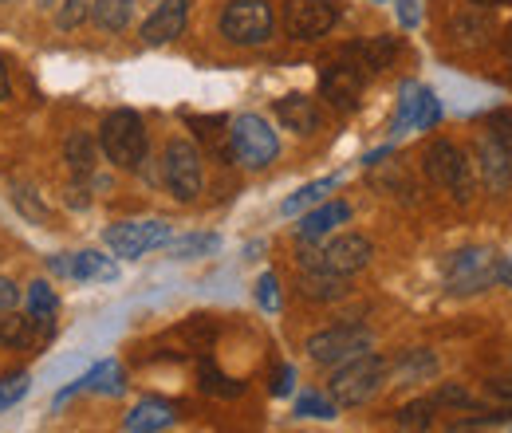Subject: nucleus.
<instances>
[{
  "instance_id": "20",
  "label": "nucleus",
  "mask_w": 512,
  "mask_h": 433,
  "mask_svg": "<svg viewBox=\"0 0 512 433\" xmlns=\"http://www.w3.org/2000/svg\"><path fill=\"white\" fill-rule=\"evenodd\" d=\"M174 422H178L174 406H166V402H138L123 426H127V433H162L170 430Z\"/></svg>"
},
{
  "instance_id": "9",
  "label": "nucleus",
  "mask_w": 512,
  "mask_h": 433,
  "mask_svg": "<svg viewBox=\"0 0 512 433\" xmlns=\"http://www.w3.org/2000/svg\"><path fill=\"white\" fill-rule=\"evenodd\" d=\"M162 178H166V186H170V193H174L178 201H193V197L201 193L205 174H201V154H197V146H193V142L174 138V142L166 146Z\"/></svg>"
},
{
  "instance_id": "10",
  "label": "nucleus",
  "mask_w": 512,
  "mask_h": 433,
  "mask_svg": "<svg viewBox=\"0 0 512 433\" xmlns=\"http://www.w3.org/2000/svg\"><path fill=\"white\" fill-rule=\"evenodd\" d=\"M339 20V8L331 0H288L284 4V32L292 40H323Z\"/></svg>"
},
{
  "instance_id": "1",
  "label": "nucleus",
  "mask_w": 512,
  "mask_h": 433,
  "mask_svg": "<svg viewBox=\"0 0 512 433\" xmlns=\"http://www.w3.org/2000/svg\"><path fill=\"white\" fill-rule=\"evenodd\" d=\"M386 382V359L383 355H359L351 363H343L339 371L331 374L327 394L335 406H367Z\"/></svg>"
},
{
  "instance_id": "8",
  "label": "nucleus",
  "mask_w": 512,
  "mask_h": 433,
  "mask_svg": "<svg viewBox=\"0 0 512 433\" xmlns=\"http://www.w3.org/2000/svg\"><path fill=\"white\" fill-rule=\"evenodd\" d=\"M426 174L438 182V186H446L457 201H469L473 197V174H469V158L446 142V138H438L434 146H426Z\"/></svg>"
},
{
  "instance_id": "32",
  "label": "nucleus",
  "mask_w": 512,
  "mask_h": 433,
  "mask_svg": "<svg viewBox=\"0 0 512 433\" xmlns=\"http://www.w3.org/2000/svg\"><path fill=\"white\" fill-rule=\"evenodd\" d=\"M304 296H312V300H335V296H343V276L308 268V276H304Z\"/></svg>"
},
{
  "instance_id": "15",
  "label": "nucleus",
  "mask_w": 512,
  "mask_h": 433,
  "mask_svg": "<svg viewBox=\"0 0 512 433\" xmlns=\"http://www.w3.org/2000/svg\"><path fill=\"white\" fill-rule=\"evenodd\" d=\"M186 20H190V4H186V0H166V4H158V8L146 16L142 40H146L150 48L170 44V40H178V36L186 32Z\"/></svg>"
},
{
  "instance_id": "13",
  "label": "nucleus",
  "mask_w": 512,
  "mask_h": 433,
  "mask_svg": "<svg viewBox=\"0 0 512 433\" xmlns=\"http://www.w3.org/2000/svg\"><path fill=\"white\" fill-rule=\"evenodd\" d=\"M477 170H481V182H485L489 193H509L512 150L497 134H485V138H481V146H477Z\"/></svg>"
},
{
  "instance_id": "12",
  "label": "nucleus",
  "mask_w": 512,
  "mask_h": 433,
  "mask_svg": "<svg viewBox=\"0 0 512 433\" xmlns=\"http://www.w3.org/2000/svg\"><path fill=\"white\" fill-rule=\"evenodd\" d=\"M363 67L351 60L347 52L323 71V95L339 107V111H355L359 107V95H363Z\"/></svg>"
},
{
  "instance_id": "25",
  "label": "nucleus",
  "mask_w": 512,
  "mask_h": 433,
  "mask_svg": "<svg viewBox=\"0 0 512 433\" xmlns=\"http://www.w3.org/2000/svg\"><path fill=\"white\" fill-rule=\"evenodd\" d=\"M434 402L430 398H418V402H410V406H402L398 410V418H394V426L402 433H426L434 426Z\"/></svg>"
},
{
  "instance_id": "5",
  "label": "nucleus",
  "mask_w": 512,
  "mask_h": 433,
  "mask_svg": "<svg viewBox=\"0 0 512 433\" xmlns=\"http://www.w3.org/2000/svg\"><path fill=\"white\" fill-rule=\"evenodd\" d=\"M229 154L245 166V170H264L268 162H276L280 142L276 130L264 123L260 115H241L229 123Z\"/></svg>"
},
{
  "instance_id": "24",
  "label": "nucleus",
  "mask_w": 512,
  "mask_h": 433,
  "mask_svg": "<svg viewBox=\"0 0 512 433\" xmlns=\"http://www.w3.org/2000/svg\"><path fill=\"white\" fill-rule=\"evenodd\" d=\"M394 371H398V382H426L438 374V359L430 351H406Z\"/></svg>"
},
{
  "instance_id": "40",
  "label": "nucleus",
  "mask_w": 512,
  "mask_h": 433,
  "mask_svg": "<svg viewBox=\"0 0 512 433\" xmlns=\"http://www.w3.org/2000/svg\"><path fill=\"white\" fill-rule=\"evenodd\" d=\"M292 386H296V367H280V371L272 374V394H276V398L292 394Z\"/></svg>"
},
{
  "instance_id": "30",
  "label": "nucleus",
  "mask_w": 512,
  "mask_h": 433,
  "mask_svg": "<svg viewBox=\"0 0 512 433\" xmlns=\"http://www.w3.org/2000/svg\"><path fill=\"white\" fill-rule=\"evenodd\" d=\"M83 386H87V390H95V394H123V390H127V382H123V367H119V363H99L95 371L83 378Z\"/></svg>"
},
{
  "instance_id": "2",
  "label": "nucleus",
  "mask_w": 512,
  "mask_h": 433,
  "mask_svg": "<svg viewBox=\"0 0 512 433\" xmlns=\"http://www.w3.org/2000/svg\"><path fill=\"white\" fill-rule=\"evenodd\" d=\"M99 150L119 170H138L146 162V126L134 111H111L99 126Z\"/></svg>"
},
{
  "instance_id": "41",
  "label": "nucleus",
  "mask_w": 512,
  "mask_h": 433,
  "mask_svg": "<svg viewBox=\"0 0 512 433\" xmlns=\"http://www.w3.org/2000/svg\"><path fill=\"white\" fill-rule=\"evenodd\" d=\"M16 300H20V292H16V284H12V280H4V276H0V311L16 308Z\"/></svg>"
},
{
  "instance_id": "39",
  "label": "nucleus",
  "mask_w": 512,
  "mask_h": 433,
  "mask_svg": "<svg viewBox=\"0 0 512 433\" xmlns=\"http://www.w3.org/2000/svg\"><path fill=\"white\" fill-rule=\"evenodd\" d=\"M83 16H87V0H64V8H60V28H75Z\"/></svg>"
},
{
  "instance_id": "17",
  "label": "nucleus",
  "mask_w": 512,
  "mask_h": 433,
  "mask_svg": "<svg viewBox=\"0 0 512 433\" xmlns=\"http://www.w3.org/2000/svg\"><path fill=\"white\" fill-rule=\"evenodd\" d=\"M449 36H453V44L481 48V44H489V36H493V16H489L485 8H465V12H457V16L449 20Z\"/></svg>"
},
{
  "instance_id": "34",
  "label": "nucleus",
  "mask_w": 512,
  "mask_h": 433,
  "mask_svg": "<svg viewBox=\"0 0 512 433\" xmlns=\"http://www.w3.org/2000/svg\"><path fill=\"white\" fill-rule=\"evenodd\" d=\"M335 410H339V406H335L331 398H320V394H304V398L296 402V414H300V418H323V422H331Z\"/></svg>"
},
{
  "instance_id": "33",
  "label": "nucleus",
  "mask_w": 512,
  "mask_h": 433,
  "mask_svg": "<svg viewBox=\"0 0 512 433\" xmlns=\"http://www.w3.org/2000/svg\"><path fill=\"white\" fill-rule=\"evenodd\" d=\"M32 390V378L28 371H12L0 378V410H12L16 402H24V394Z\"/></svg>"
},
{
  "instance_id": "37",
  "label": "nucleus",
  "mask_w": 512,
  "mask_h": 433,
  "mask_svg": "<svg viewBox=\"0 0 512 433\" xmlns=\"http://www.w3.org/2000/svg\"><path fill=\"white\" fill-rule=\"evenodd\" d=\"M509 418V410H497V414H477V418H461V422H453L446 433H473V430H485V426H493V422H505Z\"/></svg>"
},
{
  "instance_id": "36",
  "label": "nucleus",
  "mask_w": 512,
  "mask_h": 433,
  "mask_svg": "<svg viewBox=\"0 0 512 433\" xmlns=\"http://www.w3.org/2000/svg\"><path fill=\"white\" fill-rule=\"evenodd\" d=\"M256 304L264 311H280V284H276L272 272H264V276L256 280Z\"/></svg>"
},
{
  "instance_id": "6",
  "label": "nucleus",
  "mask_w": 512,
  "mask_h": 433,
  "mask_svg": "<svg viewBox=\"0 0 512 433\" xmlns=\"http://www.w3.org/2000/svg\"><path fill=\"white\" fill-rule=\"evenodd\" d=\"M371 256H375V248L367 237H359V233H343V237H335L331 245L316 248V252H304V268H316V272H331V276H355L359 268H367L371 264Z\"/></svg>"
},
{
  "instance_id": "3",
  "label": "nucleus",
  "mask_w": 512,
  "mask_h": 433,
  "mask_svg": "<svg viewBox=\"0 0 512 433\" xmlns=\"http://www.w3.org/2000/svg\"><path fill=\"white\" fill-rule=\"evenodd\" d=\"M272 28H276V16H272L268 0H229L225 12H221V36L237 48L268 44Z\"/></svg>"
},
{
  "instance_id": "38",
  "label": "nucleus",
  "mask_w": 512,
  "mask_h": 433,
  "mask_svg": "<svg viewBox=\"0 0 512 433\" xmlns=\"http://www.w3.org/2000/svg\"><path fill=\"white\" fill-rule=\"evenodd\" d=\"M12 201H16V209H20L28 221H44V217H48V213H44V205H36V201H32V189L12 186Z\"/></svg>"
},
{
  "instance_id": "46",
  "label": "nucleus",
  "mask_w": 512,
  "mask_h": 433,
  "mask_svg": "<svg viewBox=\"0 0 512 433\" xmlns=\"http://www.w3.org/2000/svg\"><path fill=\"white\" fill-rule=\"evenodd\" d=\"M477 8H501V4H512V0H473Z\"/></svg>"
},
{
  "instance_id": "44",
  "label": "nucleus",
  "mask_w": 512,
  "mask_h": 433,
  "mask_svg": "<svg viewBox=\"0 0 512 433\" xmlns=\"http://www.w3.org/2000/svg\"><path fill=\"white\" fill-rule=\"evenodd\" d=\"M497 284L512 288V260H505V264H501V280H497Z\"/></svg>"
},
{
  "instance_id": "35",
  "label": "nucleus",
  "mask_w": 512,
  "mask_h": 433,
  "mask_svg": "<svg viewBox=\"0 0 512 433\" xmlns=\"http://www.w3.org/2000/svg\"><path fill=\"white\" fill-rule=\"evenodd\" d=\"M430 402L442 410V406H453V410H465L473 398H469V390L465 386H457V382H446V386H438L434 394H430Z\"/></svg>"
},
{
  "instance_id": "22",
  "label": "nucleus",
  "mask_w": 512,
  "mask_h": 433,
  "mask_svg": "<svg viewBox=\"0 0 512 433\" xmlns=\"http://www.w3.org/2000/svg\"><path fill=\"white\" fill-rule=\"evenodd\" d=\"M56 308H60V300H56L52 284H48V280H36V284L28 288V319H32V327H40V331H52Z\"/></svg>"
},
{
  "instance_id": "31",
  "label": "nucleus",
  "mask_w": 512,
  "mask_h": 433,
  "mask_svg": "<svg viewBox=\"0 0 512 433\" xmlns=\"http://www.w3.org/2000/svg\"><path fill=\"white\" fill-rule=\"evenodd\" d=\"M170 256L174 260H197V256H209V252H217L221 241L217 237H209V233H193V237H182V241H170Z\"/></svg>"
},
{
  "instance_id": "26",
  "label": "nucleus",
  "mask_w": 512,
  "mask_h": 433,
  "mask_svg": "<svg viewBox=\"0 0 512 433\" xmlns=\"http://www.w3.org/2000/svg\"><path fill=\"white\" fill-rule=\"evenodd\" d=\"M197 382H201V390H205V394H217V398H237V394L245 390V382H237V378L221 374L209 359L197 367Z\"/></svg>"
},
{
  "instance_id": "27",
  "label": "nucleus",
  "mask_w": 512,
  "mask_h": 433,
  "mask_svg": "<svg viewBox=\"0 0 512 433\" xmlns=\"http://www.w3.org/2000/svg\"><path fill=\"white\" fill-rule=\"evenodd\" d=\"M339 186V178H320V182H312V186H304V189H296L280 209H284V217H296L300 209H308V205H320L323 197L331 193V189Z\"/></svg>"
},
{
  "instance_id": "4",
  "label": "nucleus",
  "mask_w": 512,
  "mask_h": 433,
  "mask_svg": "<svg viewBox=\"0 0 512 433\" xmlns=\"http://www.w3.org/2000/svg\"><path fill=\"white\" fill-rule=\"evenodd\" d=\"M501 264L489 248H461L446 260V288L453 296H473L485 292L501 280Z\"/></svg>"
},
{
  "instance_id": "43",
  "label": "nucleus",
  "mask_w": 512,
  "mask_h": 433,
  "mask_svg": "<svg viewBox=\"0 0 512 433\" xmlns=\"http://www.w3.org/2000/svg\"><path fill=\"white\" fill-rule=\"evenodd\" d=\"M398 16H402L406 28H414V24H418V8H414V0H398Z\"/></svg>"
},
{
  "instance_id": "28",
  "label": "nucleus",
  "mask_w": 512,
  "mask_h": 433,
  "mask_svg": "<svg viewBox=\"0 0 512 433\" xmlns=\"http://www.w3.org/2000/svg\"><path fill=\"white\" fill-rule=\"evenodd\" d=\"M64 154H67V166H71L79 178H87V174L95 170V146H91V138H87L83 130H75V134L67 138Z\"/></svg>"
},
{
  "instance_id": "21",
  "label": "nucleus",
  "mask_w": 512,
  "mask_h": 433,
  "mask_svg": "<svg viewBox=\"0 0 512 433\" xmlns=\"http://www.w3.org/2000/svg\"><path fill=\"white\" fill-rule=\"evenodd\" d=\"M347 56L359 63L367 75H375V71H386L394 56H398V40L394 36H371L367 44H355V48H347Z\"/></svg>"
},
{
  "instance_id": "29",
  "label": "nucleus",
  "mask_w": 512,
  "mask_h": 433,
  "mask_svg": "<svg viewBox=\"0 0 512 433\" xmlns=\"http://www.w3.org/2000/svg\"><path fill=\"white\" fill-rule=\"evenodd\" d=\"M32 339V319L16 308L0 311V347H24Z\"/></svg>"
},
{
  "instance_id": "7",
  "label": "nucleus",
  "mask_w": 512,
  "mask_h": 433,
  "mask_svg": "<svg viewBox=\"0 0 512 433\" xmlns=\"http://www.w3.org/2000/svg\"><path fill=\"white\" fill-rule=\"evenodd\" d=\"M367 351H371V331L367 327H355V323L327 327V331L308 339V355L320 367H343V363H351V359H359Z\"/></svg>"
},
{
  "instance_id": "48",
  "label": "nucleus",
  "mask_w": 512,
  "mask_h": 433,
  "mask_svg": "<svg viewBox=\"0 0 512 433\" xmlns=\"http://www.w3.org/2000/svg\"><path fill=\"white\" fill-rule=\"evenodd\" d=\"M150 4H154V8H158V4H166V0H150Z\"/></svg>"
},
{
  "instance_id": "11",
  "label": "nucleus",
  "mask_w": 512,
  "mask_h": 433,
  "mask_svg": "<svg viewBox=\"0 0 512 433\" xmlns=\"http://www.w3.org/2000/svg\"><path fill=\"white\" fill-rule=\"evenodd\" d=\"M103 241L115 256L134 260V256H146L150 248L170 245V225L166 221H119L103 233Z\"/></svg>"
},
{
  "instance_id": "45",
  "label": "nucleus",
  "mask_w": 512,
  "mask_h": 433,
  "mask_svg": "<svg viewBox=\"0 0 512 433\" xmlns=\"http://www.w3.org/2000/svg\"><path fill=\"white\" fill-rule=\"evenodd\" d=\"M8 95V63L0 60V99Z\"/></svg>"
},
{
  "instance_id": "47",
  "label": "nucleus",
  "mask_w": 512,
  "mask_h": 433,
  "mask_svg": "<svg viewBox=\"0 0 512 433\" xmlns=\"http://www.w3.org/2000/svg\"><path fill=\"white\" fill-rule=\"evenodd\" d=\"M505 56L512 60V28H505Z\"/></svg>"
},
{
  "instance_id": "16",
  "label": "nucleus",
  "mask_w": 512,
  "mask_h": 433,
  "mask_svg": "<svg viewBox=\"0 0 512 433\" xmlns=\"http://www.w3.org/2000/svg\"><path fill=\"white\" fill-rule=\"evenodd\" d=\"M442 119V107H438V95L418 87V83H406L402 87V111H398V123L394 130H426Z\"/></svg>"
},
{
  "instance_id": "18",
  "label": "nucleus",
  "mask_w": 512,
  "mask_h": 433,
  "mask_svg": "<svg viewBox=\"0 0 512 433\" xmlns=\"http://www.w3.org/2000/svg\"><path fill=\"white\" fill-rule=\"evenodd\" d=\"M276 119L288 126L292 134H316L320 130V107L308 95H284L276 103Z\"/></svg>"
},
{
  "instance_id": "42",
  "label": "nucleus",
  "mask_w": 512,
  "mask_h": 433,
  "mask_svg": "<svg viewBox=\"0 0 512 433\" xmlns=\"http://www.w3.org/2000/svg\"><path fill=\"white\" fill-rule=\"evenodd\" d=\"M489 394L501 398V402H512V378H493L489 382Z\"/></svg>"
},
{
  "instance_id": "14",
  "label": "nucleus",
  "mask_w": 512,
  "mask_h": 433,
  "mask_svg": "<svg viewBox=\"0 0 512 433\" xmlns=\"http://www.w3.org/2000/svg\"><path fill=\"white\" fill-rule=\"evenodd\" d=\"M52 272H60L67 280H119V264L103 252H60L52 256Z\"/></svg>"
},
{
  "instance_id": "23",
  "label": "nucleus",
  "mask_w": 512,
  "mask_h": 433,
  "mask_svg": "<svg viewBox=\"0 0 512 433\" xmlns=\"http://www.w3.org/2000/svg\"><path fill=\"white\" fill-rule=\"evenodd\" d=\"M91 16H95L99 28L123 32L130 24V16H134V0H95V4H91Z\"/></svg>"
},
{
  "instance_id": "19",
  "label": "nucleus",
  "mask_w": 512,
  "mask_h": 433,
  "mask_svg": "<svg viewBox=\"0 0 512 433\" xmlns=\"http://www.w3.org/2000/svg\"><path fill=\"white\" fill-rule=\"evenodd\" d=\"M343 221H351V205H347V201H327V205L312 209V213L296 225V237H300V241H320L335 225H343Z\"/></svg>"
}]
</instances>
